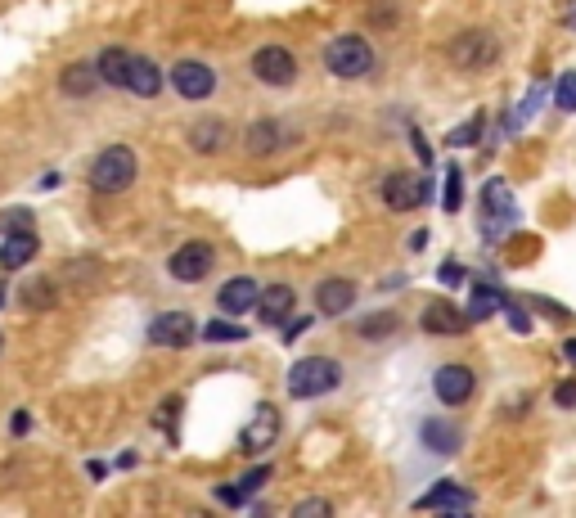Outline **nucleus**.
<instances>
[{
  "mask_svg": "<svg viewBox=\"0 0 576 518\" xmlns=\"http://www.w3.org/2000/svg\"><path fill=\"white\" fill-rule=\"evenodd\" d=\"M342 383V365L329 361V356H302V361L288 370L284 388L288 397L297 401H311V397H324V392H333Z\"/></svg>",
  "mask_w": 576,
  "mask_h": 518,
  "instance_id": "f257e3e1",
  "label": "nucleus"
},
{
  "mask_svg": "<svg viewBox=\"0 0 576 518\" xmlns=\"http://www.w3.org/2000/svg\"><path fill=\"white\" fill-rule=\"evenodd\" d=\"M86 181L95 185L99 194H122L126 185L135 181V149H126V145H108L104 154H99L95 163H90Z\"/></svg>",
  "mask_w": 576,
  "mask_h": 518,
  "instance_id": "f03ea898",
  "label": "nucleus"
},
{
  "mask_svg": "<svg viewBox=\"0 0 576 518\" xmlns=\"http://www.w3.org/2000/svg\"><path fill=\"white\" fill-rule=\"evenodd\" d=\"M324 68H329L333 77H365L369 68H374V50H369L365 37H338L329 41V46L320 50Z\"/></svg>",
  "mask_w": 576,
  "mask_h": 518,
  "instance_id": "7ed1b4c3",
  "label": "nucleus"
},
{
  "mask_svg": "<svg viewBox=\"0 0 576 518\" xmlns=\"http://www.w3.org/2000/svg\"><path fill=\"white\" fill-rule=\"evenodd\" d=\"M495 59H500V41H495L491 32H482V28L459 32V37L450 41V64H455V68L477 73V68H491Z\"/></svg>",
  "mask_w": 576,
  "mask_h": 518,
  "instance_id": "20e7f679",
  "label": "nucleus"
},
{
  "mask_svg": "<svg viewBox=\"0 0 576 518\" xmlns=\"http://www.w3.org/2000/svg\"><path fill=\"white\" fill-rule=\"evenodd\" d=\"M212 266H216V248L203 244V239H194V244H180L176 253L167 257L171 280H180V284H198L207 271H212Z\"/></svg>",
  "mask_w": 576,
  "mask_h": 518,
  "instance_id": "39448f33",
  "label": "nucleus"
},
{
  "mask_svg": "<svg viewBox=\"0 0 576 518\" xmlns=\"http://www.w3.org/2000/svg\"><path fill=\"white\" fill-rule=\"evenodd\" d=\"M275 437H279V410L270 406V401H261V406L252 410L243 437H239V451L243 455H261V451H270V446H275Z\"/></svg>",
  "mask_w": 576,
  "mask_h": 518,
  "instance_id": "423d86ee",
  "label": "nucleus"
},
{
  "mask_svg": "<svg viewBox=\"0 0 576 518\" xmlns=\"http://www.w3.org/2000/svg\"><path fill=\"white\" fill-rule=\"evenodd\" d=\"M252 73L266 86H288L297 77V59H293V50H284V46H261L257 55H252Z\"/></svg>",
  "mask_w": 576,
  "mask_h": 518,
  "instance_id": "0eeeda50",
  "label": "nucleus"
},
{
  "mask_svg": "<svg viewBox=\"0 0 576 518\" xmlns=\"http://www.w3.org/2000/svg\"><path fill=\"white\" fill-rule=\"evenodd\" d=\"M432 194V185L428 181H419V176H410V172H392L383 181V203L392 212H410V208H419L423 199Z\"/></svg>",
  "mask_w": 576,
  "mask_h": 518,
  "instance_id": "6e6552de",
  "label": "nucleus"
},
{
  "mask_svg": "<svg viewBox=\"0 0 576 518\" xmlns=\"http://www.w3.org/2000/svg\"><path fill=\"white\" fill-rule=\"evenodd\" d=\"M171 86H176V95H185V100H207V95L216 91V73L207 64L180 59V64L171 68Z\"/></svg>",
  "mask_w": 576,
  "mask_h": 518,
  "instance_id": "1a4fd4ad",
  "label": "nucleus"
},
{
  "mask_svg": "<svg viewBox=\"0 0 576 518\" xmlns=\"http://www.w3.org/2000/svg\"><path fill=\"white\" fill-rule=\"evenodd\" d=\"M149 338L158 347H189L198 338L194 316H185V311H162V316L149 325Z\"/></svg>",
  "mask_w": 576,
  "mask_h": 518,
  "instance_id": "9d476101",
  "label": "nucleus"
},
{
  "mask_svg": "<svg viewBox=\"0 0 576 518\" xmlns=\"http://www.w3.org/2000/svg\"><path fill=\"white\" fill-rule=\"evenodd\" d=\"M432 388H437V397L446 401V406H464V401L473 397L477 379L468 365H441V370L432 374Z\"/></svg>",
  "mask_w": 576,
  "mask_h": 518,
  "instance_id": "9b49d317",
  "label": "nucleus"
},
{
  "mask_svg": "<svg viewBox=\"0 0 576 518\" xmlns=\"http://www.w3.org/2000/svg\"><path fill=\"white\" fill-rule=\"evenodd\" d=\"M257 293H261V284L252 280V275H234V280L221 284L216 307H221V316H243V311L257 307Z\"/></svg>",
  "mask_w": 576,
  "mask_h": 518,
  "instance_id": "f8f14e48",
  "label": "nucleus"
},
{
  "mask_svg": "<svg viewBox=\"0 0 576 518\" xmlns=\"http://www.w3.org/2000/svg\"><path fill=\"white\" fill-rule=\"evenodd\" d=\"M419 325H423V334H432V338H450V334H464L468 316L455 302H432V307H423Z\"/></svg>",
  "mask_w": 576,
  "mask_h": 518,
  "instance_id": "ddd939ff",
  "label": "nucleus"
},
{
  "mask_svg": "<svg viewBox=\"0 0 576 518\" xmlns=\"http://www.w3.org/2000/svg\"><path fill=\"white\" fill-rule=\"evenodd\" d=\"M122 91L140 95V100H153V95L162 91L158 64H153V59H144V55H131V59H126V86H122Z\"/></svg>",
  "mask_w": 576,
  "mask_h": 518,
  "instance_id": "4468645a",
  "label": "nucleus"
},
{
  "mask_svg": "<svg viewBox=\"0 0 576 518\" xmlns=\"http://www.w3.org/2000/svg\"><path fill=\"white\" fill-rule=\"evenodd\" d=\"M351 302H356V284L351 280H320L315 284V307H320V316H342Z\"/></svg>",
  "mask_w": 576,
  "mask_h": 518,
  "instance_id": "2eb2a0df",
  "label": "nucleus"
},
{
  "mask_svg": "<svg viewBox=\"0 0 576 518\" xmlns=\"http://www.w3.org/2000/svg\"><path fill=\"white\" fill-rule=\"evenodd\" d=\"M293 302H297V293L288 289V284H270V289L257 293V316L266 320V325H284Z\"/></svg>",
  "mask_w": 576,
  "mask_h": 518,
  "instance_id": "dca6fc26",
  "label": "nucleus"
},
{
  "mask_svg": "<svg viewBox=\"0 0 576 518\" xmlns=\"http://www.w3.org/2000/svg\"><path fill=\"white\" fill-rule=\"evenodd\" d=\"M419 509H473V491H464V487H455V482H441V487H432V491H423L419 500H414Z\"/></svg>",
  "mask_w": 576,
  "mask_h": 518,
  "instance_id": "f3484780",
  "label": "nucleus"
},
{
  "mask_svg": "<svg viewBox=\"0 0 576 518\" xmlns=\"http://www.w3.org/2000/svg\"><path fill=\"white\" fill-rule=\"evenodd\" d=\"M225 140H230V127H225L221 118H198L194 127H189V145H194L198 154H216V149H225Z\"/></svg>",
  "mask_w": 576,
  "mask_h": 518,
  "instance_id": "a211bd4d",
  "label": "nucleus"
},
{
  "mask_svg": "<svg viewBox=\"0 0 576 518\" xmlns=\"http://www.w3.org/2000/svg\"><path fill=\"white\" fill-rule=\"evenodd\" d=\"M36 235L32 230H14V235L5 239V244H0V266H5V271H18V266H27L36 257Z\"/></svg>",
  "mask_w": 576,
  "mask_h": 518,
  "instance_id": "6ab92c4d",
  "label": "nucleus"
},
{
  "mask_svg": "<svg viewBox=\"0 0 576 518\" xmlns=\"http://www.w3.org/2000/svg\"><path fill=\"white\" fill-rule=\"evenodd\" d=\"M95 86H99V73L90 64H68V68H63V77H59V91L68 95V100H86Z\"/></svg>",
  "mask_w": 576,
  "mask_h": 518,
  "instance_id": "aec40b11",
  "label": "nucleus"
},
{
  "mask_svg": "<svg viewBox=\"0 0 576 518\" xmlns=\"http://www.w3.org/2000/svg\"><path fill=\"white\" fill-rule=\"evenodd\" d=\"M423 442H428V451H437V455H455L459 451V428L446 424V419H428V424H423Z\"/></svg>",
  "mask_w": 576,
  "mask_h": 518,
  "instance_id": "412c9836",
  "label": "nucleus"
},
{
  "mask_svg": "<svg viewBox=\"0 0 576 518\" xmlns=\"http://www.w3.org/2000/svg\"><path fill=\"white\" fill-rule=\"evenodd\" d=\"M126 50L122 46H108L104 55H99V64H95V73H99V82L104 86H126Z\"/></svg>",
  "mask_w": 576,
  "mask_h": 518,
  "instance_id": "4be33fe9",
  "label": "nucleus"
},
{
  "mask_svg": "<svg viewBox=\"0 0 576 518\" xmlns=\"http://www.w3.org/2000/svg\"><path fill=\"white\" fill-rule=\"evenodd\" d=\"M279 140H284V136H279V122L275 118H261V122H252V127H248V149L257 158L261 154H275Z\"/></svg>",
  "mask_w": 576,
  "mask_h": 518,
  "instance_id": "5701e85b",
  "label": "nucleus"
},
{
  "mask_svg": "<svg viewBox=\"0 0 576 518\" xmlns=\"http://www.w3.org/2000/svg\"><path fill=\"white\" fill-rule=\"evenodd\" d=\"M401 329V316L396 311H378V316H365L360 320V338H369V343H378V338L396 334Z\"/></svg>",
  "mask_w": 576,
  "mask_h": 518,
  "instance_id": "b1692460",
  "label": "nucleus"
},
{
  "mask_svg": "<svg viewBox=\"0 0 576 518\" xmlns=\"http://www.w3.org/2000/svg\"><path fill=\"white\" fill-rule=\"evenodd\" d=\"M495 307H504V293H495V289H486V284H477V289H473V311H464L468 325H473V320H486Z\"/></svg>",
  "mask_w": 576,
  "mask_h": 518,
  "instance_id": "393cba45",
  "label": "nucleus"
},
{
  "mask_svg": "<svg viewBox=\"0 0 576 518\" xmlns=\"http://www.w3.org/2000/svg\"><path fill=\"white\" fill-rule=\"evenodd\" d=\"M18 298H23L27 307L45 311V307H54V284L50 280H27L23 289H18Z\"/></svg>",
  "mask_w": 576,
  "mask_h": 518,
  "instance_id": "a878e982",
  "label": "nucleus"
},
{
  "mask_svg": "<svg viewBox=\"0 0 576 518\" xmlns=\"http://www.w3.org/2000/svg\"><path fill=\"white\" fill-rule=\"evenodd\" d=\"M482 203H486V212H491V217H500V212H513L509 185H504V181H486V190H482Z\"/></svg>",
  "mask_w": 576,
  "mask_h": 518,
  "instance_id": "bb28decb",
  "label": "nucleus"
},
{
  "mask_svg": "<svg viewBox=\"0 0 576 518\" xmlns=\"http://www.w3.org/2000/svg\"><path fill=\"white\" fill-rule=\"evenodd\" d=\"M441 208H446V212H459V208H464V176H459L455 163L446 167V199H441Z\"/></svg>",
  "mask_w": 576,
  "mask_h": 518,
  "instance_id": "cd10ccee",
  "label": "nucleus"
},
{
  "mask_svg": "<svg viewBox=\"0 0 576 518\" xmlns=\"http://www.w3.org/2000/svg\"><path fill=\"white\" fill-rule=\"evenodd\" d=\"M203 338L207 343H243L248 334H243L239 325H230V320H212V325L203 329Z\"/></svg>",
  "mask_w": 576,
  "mask_h": 518,
  "instance_id": "c85d7f7f",
  "label": "nucleus"
},
{
  "mask_svg": "<svg viewBox=\"0 0 576 518\" xmlns=\"http://www.w3.org/2000/svg\"><path fill=\"white\" fill-rule=\"evenodd\" d=\"M554 104L563 113H576V73H563L558 77V86H554Z\"/></svg>",
  "mask_w": 576,
  "mask_h": 518,
  "instance_id": "c756f323",
  "label": "nucleus"
},
{
  "mask_svg": "<svg viewBox=\"0 0 576 518\" xmlns=\"http://www.w3.org/2000/svg\"><path fill=\"white\" fill-rule=\"evenodd\" d=\"M482 113H473V122H468V127H455V131H450V145H477V140H482Z\"/></svg>",
  "mask_w": 576,
  "mask_h": 518,
  "instance_id": "7c9ffc66",
  "label": "nucleus"
},
{
  "mask_svg": "<svg viewBox=\"0 0 576 518\" xmlns=\"http://www.w3.org/2000/svg\"><path fill=\"white\" fill-rule=\"evenodd\" d=\"M0 230H5V235H14V230H32V212L27 208L5 212V217H0Z\"/></svg>",
  "mask_w": 576,
  "mask_h": 518,
  "instance_id": "2f4dec72",
  "label": "nucleus"
},
{
  "mask_svg": "<svg viewBox=\"0 0 576 518\" xmlns=\"http://www.w3.org/2000/svg\"><path fill=\"white\" fill-rule=\"evenodd\" d=\"M293 514H297V518H329L333 505H329V500H302V505H297Z\"/></svg>",
  "mask_w": 576,
  "mask_h": 518,
  "instance_id": "473e14b6",
  "label": "nucleus"
},
{
  "mask_svg": "<svg viewBox=\"0 0 576 518\" xmlns=\"http://www.w3.org/2000/svg\"><path fill=\"white\" fill-rule=\"evenodd\" d=\"M266 478H270V469H266V464H261V469L243 473V478H239V491H243V496H252V491H257V487H261V482H266Z\"/></svg>",
  "mask_w": 576,
  "mask_h": 518,
  "instance_id": "72a5a7b5",
  "label": "nucleus"
},
{
  "mask_svg": "<svg viewBox=\"0 0 576 518\" xmlns=\"http://www.w3.org/2000/svg\"><path fill=\"white\" fill-rule=\"evenodd\" d=\"M554 401H558V406H563V410H572V406H576V379L558 383V388H554Z\"/></svg>",
  "mask_w": 576,
  "mask_h": 518,
  "instance_id": "f704fd0d",
  "label": "nucleus"
},
{
  "mask_svg": "<svg viewBox=\"0 0 576 518\" xmlns=\"http://www.w3.org/2000/svg\"><path fill=\"white\" fill-rule=\"evenodd\" d=\"M504 311H509V325H513V329H518V334H527V329H531V320H527V316H522V311H518V307H509V302H504Z\"/></svg>",
  "mask_w": 576,
  "mask_h": 518,
  "instance_id": "c9c22d12",
  "label": "nucleus"
},
{
  "mask_svg": "<svg viewBox=\"0 0 576 518\" xmlns=\"http://www.w3.org/2000/svg\"><path fill=\"white\" fill-rule=\"evenodd\" d=\"M306 325H311V320H306V316H297L293 325H284V343H297V334H302Z\"/></svg>",
  "mask_w": 576,
  "mask_h": 518,
  "instance_id": "e433bc0d",
  "label": "nucleus"
},
{
  "mask_svg": "<svg viewBox=\"0 0 576 518\" xmlns=\"http://www.w3.org/2000/svg\"><path fill=\"white\" fill-rule=\"evenodd\" d=\"M441 280H446V284H459V280H464V271H459V262H446V266H441Z\"/></svg>",
  "mask_w": 576,
  "mask_h": 518,
  "instance_id": "4c0bfd02",
  "label": "nucleus"
},
{
  "mask_svg": "<svg viewBox=\"0 0 576 518\" xmlns=\"http://www.w3.org/2000/svg\"><path fill=\"white\" fill-rule=\"evenodd\" d=\"M414 149H419V158H423V163H432V149H428V140H423L419 131H414Z\"/></svg>",
  "mask_w": 576,
  "mask_h": 518,
  "instance_id": "58836bf2",
  "label": "nucleus"
},
{
  "mask_svg": "<svg viewBox=\"0 0 576 518\" xmlns=\"http://www.w3.org/2000/svg\"><path fill=\"white\" fill-rule=\"evenodd\" d=\"M567 356H572V361H576V343H567Z\"/></svg>",
  "mask_w": 576,
  "mask_h": 518,
  "instance_id": "ea45409f",
  "label": "nucleus"
}]
</instances>
